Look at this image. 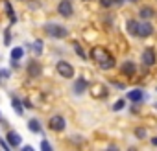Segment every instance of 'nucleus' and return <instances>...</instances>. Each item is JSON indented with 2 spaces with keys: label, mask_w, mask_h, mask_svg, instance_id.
I'll return each instance as SVG.
<instances>
[{
  "label": "nucleus",
  "mask_w": 157,
  "mask_h": 151,
  "mask_svg": "<svg viewBox=\"0 0 157 151\" xmlns=\"http://www.w3.org/2000/svg\"><path fill=\"white\" fill-rule=\"evenodd\" d=\"M91 57L98 63V66H100L102 70H109V68L115 66V59H113V55H111L105 48H93Z\"/></svg>",
  "instance_id": "nucleus-1"
},
{
  "label": "nucleus",
  "mask_w": 157,
  "mask_h": 151,
  "mask_svg": "<svg viewBox=\"0 0 157 151\" xmlns=\"http://www.w3.org/2000/svg\"><path fill=\"white\" fill-rule=\"evenodd\" d=\"M44 33H48V35L54 37V39H65V37L68 35V30H67L65 26L48 22V24H44Z\"/></svg>",
  "instance_id": "nucleus-2"
},
{
  "label": "nucleus",
  "mask_w": 157,
  "mask_h": 151,
  "mask_svg": "<svg viewBox=\"0 0 157 151\" xmlns=\"http://www.w3.org/2000/svg\"><path fill=\"white\" fill-rule=\"evenodd\" d=\"M56 68H57V72H59L61 78H65V79L74 78V66H72L70 63H67V61H59Z\"/></svg>",
  "instance_id": "nucleus-3"
},
{
  "label": "nucleus",
  "mask_w": 157,
  "mask_h": 151,
  "mask_svg": "<svg viewBox=\"0 0 157 151\" xmlns=\"http://www.w3.org/2000/svg\"><path fill=\"white\" fill-rule=\"evenodd\" d=\"M48 125H50V129L52 131H63L65 129V118L63 116H59V114H56V116H52L50 118V122H48Z\"/></svg>",
  "instance_id": "nucleus-4"
},
{
  "label": "nucleus",
  "mask_w": 157,
  "mask_h": 151,
  "mask_svg": "<svg viewBox=\"0 0 157 151\" xmlns=\"http://www.w3.org/2000/svg\"><path fill=\"white\" fill-rule=\"evenodd\" d=\"M87 89H89V81H87V79H83V78H78V79L74 81V87H72L74 94H78V96H82Z\"/></svg>",
  "instance_id": "nucleus-5"
},
{
  "label": "nucleus",
  "mask_w": 157,
  "mask_h": 151,
  "mask_svg": "<svg viewBox=\"0 0 157 151\" xmlns=\"http://www.w3.org/2000/svg\"><path fill=\"white\" fill-rule=\"evenodd\" d=\"M153 33V26L144 20V22H139V30H137V37H150Z\"/></svg>",
  "instance_id": "nucleus-6"
},
{
  "label": "nucleus",
  "mask_w": 157,
  "mask_h": 151,
  "mask_svg": "<svg viewBox=\"0 0 157 151\" xmlns=\"http://www.w3.org/2000/svg\"><path fill=\"white\" fill-rule=\"evenodd\" d=\"M57 11L61 17H70L72 15V4H70V0H61V2L57 4Z\"/></svg>",
  "instance_id": "nucleus-7"
},
{
  "label": "nucleus",
  "mask_w": 157,
  "mask_h": 151,
  "mask_svg": "<svg viewBox=\"0 0 157 151\" xmlns=\"http://www.w3.org/2000/svg\"><path fill=\"white\" fill-rule=\"evenodd\" d=\"M142 63H144L146 66L155 64V52H153L151 48H146V50L142 52Z\"/></svg>",
  "instance_id": "nucleus-8"
},
{
  "label": "nucleus",
  "mask_w": 157,
  "mask_h": 151,
  "mask_svg": "<svg viewBox=\"0 0 157 151\" xmlns=\"http://www.w3.org/2000/svg\"><path fill=\"white\" fill-rule=\"evenodd\" d=\"M41 72H43L41 64L37 61H30V64H28V76H30V78H39Z\"/></svg>",
  "instance_id": "nucleus-9"
},
{
  "label": "nucleus",
  "mask_w": 157,
  "mask_h": 151,
  "mask_svg": "<svg viewBox=\"0 0 157 151\" xmlns=\"http://www.w3.org/2000/svg\"><path fill=\"white\" fill-rule=\"evenodd\" d=\"M120 72H122L124 76H133V74L137 72V66H135L133 61H124L122 66H120Z\"/></svg>",
  "instance_id": "nucleus-10"
},
{
  "label": "nucleus",
  "mask_w": 157,
  "mask_h": 151,
  "mask_svg": "<svg viewBox=\"0 0 157 151\" xmlns=\"http://www.w3.org/2000/svg\"><path fill=\"white\" fill-rule=\"evenodd\" d=\"M8 144H10L11 147H19V145L22 144V138H21V134H19V133H15V131L8 133Z\"/></svg>",
  "instance_id": "nucleus-11"
},
{
  "label": "nucleus",
  "mask_w": 157,
  "mask_h": 151,
  "mask_svg": "<svg viewBox=\"0 0 157 151\" xmlns=\"http://www.w3.org/2000/svg\"><path fill=\"white\" fill-rule=\"evenodd\" d=\"M128 100H129V101H133V103H137V101L144 100V92H142L140 89H133V90H129V92H128Z\"/></svg>",
  "instance_id": "nucleus-12"
},
{
  "label": "nucleus",
  "mask_w": 157,
  "mask_h": 151,
  "mask_svg": "<svg viewBox=\"0 0 157 151\" xmlns=\"http://www.w3.org/2000/svg\"><path fill=\"white\" fill-rule=\"evenodd\" d=\"M11 107H13V111H15L19 116L24 112V105H22V101H21L19 98H13V100H11Z\"/></svg>",
  "instance_id": "nucleus-13"
},
{
  "label": "nucleus",
  "mask_w": 157,
  "mask_h": 151,
  "mask_svg": "<svg viewBox=\"0 0 157 151\" xmlns=\"http://www.w3.org/2000/svg\"><path fill=\"white\" fill-rule=\"evenodd\" d=\"M4 6H6V11H8V17H10V20H11V22H17V15H15V11H13L11 4H10L8 0H6V2H4Z\"/></svg>",
  "instance_id": "nucleus-14"
},
{
  "label": "nucleus",
  "mask_w": 157,
  "mask_h": 151,
  "mask_svg": "<svg viewBox=\"0 0 157 151\" xmlns=\"http://www.w3.org/2000/svg\"><path fill=\"white\" fill-rule=\"evenodd\" d=\"M28 129H30L32 133H41V123H39V120H30V122H28Z\"/></svg>",
  "instance_id": "nucleus-15"
},
{
  "label": "nucleus",
  "mask_w": 157,
  "mask_h": 151,
  "mask_svg": "<svg viewBox=\"0 0 157 151\" xmlns=\"http://www.w3.org/2000/svg\"><path fill=\"white\" fill-rule=\"evenodd\" d=\"M137 30H139V22L137 20H128V31L137 37Z\"/></svg>",
  "instance_id": "nucleus-16"
},
{
  "label": "nucleus",
  "mask_w": 157,
  "mask_h": 151,
  "mask_svg": "<svg viewBox=\"0 0 157 151\" xmlns=\"http://www.w3.org/2000/svg\"><path fill=\"white\" fill-rule=\"evenodd\" d=\"M153 17V9L151 8H142L140 9V19H151Z\"/></svg>",
  "instance_id": "nucleus-17"
},
{
  "label": "nucleus",
  "mask_w": 157,
  "mask_h": 151,
  "mask_svg": "<svg viewBox=\"0 0 157 151\" xmlns=\"http://www.w3.org/2000/svg\"><path fill=\"white\" fill-rule=\"evenodd\" d=\"M22 55H24V50H22V48H13V50H11V59L19 61Z\"/></svg>",
  "instance_id": "nucleus-18"
},
{
  "label": "nucleus",
  "mask_w": 157,
  "mask_h": 151,
  "mask_svg": "<svg viewBox=\"0 0 157 151\" xmlns=\"http://www.w3.org/2000/svg\"><path fill=\"white\" fill-rule=\"evenodd\" d=\"M33 53L35 55H41L43 53V41H35L33 42Z\"/></svg>",
  "instance_id": "nucleus-19"
},
{
  "label": "nucleus",
  "mask_w": 157,
  "mask_h": 151,
  "mask_svg": "<svg viewBox=\"0 0 157 151\" xmlns=\"http://www.w3.org/2000/svg\"><path fill=\"white\" fill-rule=\"evenodd\" d=\"M74 48H76V52H78V55H80V57H83V59L87 57V53H85V52L82 50V46H80V42H74Z\"/></svg>",
  "instance_id": "nucleus-20"
},
{
  "label": "nucleus",
  "mask_w": 157,
  "mask_h": 151,
  "mask_svg": "<svg viewBox=\"0 0 157 151\" xmlns=\"http://www.w3.org/2000/svg\"><path fill=\"white\" fill-rule=\"evenodd\" d=\"M124 105H126V101H124V100H118V101H115L113 111H122V109H124Z\"/></svg>",
  "instance_id": "nucleus-21"
},
{
  "label": "nucleus",
  "mask_w": 157,
  "mask_h": 151,
  "mask_svg": "<svg viewBox=\"0 0 157 151\" xmlns=\"http://www.w3.org/2000/svg\"><path fill=\"white\" fill-rule=\"evenodd\" d=\"M100 4H102V8H111V6H115V0H100Z\"/></svg>",
  "instance_id": "nucleus-22"
},
{
  "label": "nucleus",
  "mask_w": 157,
  "mask_h": 151,
  "mask_svg": "<svg viewBox=\"0 0 157 151\" xmlns=\"http://www.w3.org/2000/svg\"><path fill=\"white\" fill-rule=\"evenodd\" d=\"M41 149H43V151H52V145H50V142L43 140V142H41Z\"/></svg>",
  "instance_id": "nucleus-23"
},
{
  "label": "nucleus",
  "mask_w": 157,
  "mask_h": 151,
  "mask_svg": "<svg viewBox=\"0 0 157 151\" xmlns=\"http://www.w3.org/2000/svg\"><path fill=\"white\" fill-rule=\"evenodd\" d=\"M135 134H137V138H144V136H146V129H142V127H139V129L135 131Z\"/></svg>",
  "instance_id": "nucleus-24"
},
{
  "label": "nucleus",
  "mask_w": 157,
  "mask_h": 151,
  "mask_svg": "<svg viewBox=\"0 0 157 151\" xmlns=\"http://www.w3.org/2000/svg\"><path fill=\"white\" fill-rule=\"evenodd\" d=\"M4 33H6V35H4V42H6V44H10V42H11V31H10V30H6Z\"/></svg>",
  "instance_id": "nucleus-25"
},
{
  "label": "nucleus",
  "mask_w": 157,
  "mask_h": 151,
  "mask_svg": "<svg viewBox=\"0 0 157 151\" xmlns=\"http://www.w3.org/2000/svg\"><path fill=\"white\" fill-rule=\"evenodd\" d=\"M0 145H2V147H4V149H11V145H10V144H8V142H0Z\"/></svg>",
  "instance_id": "nucleus-26"
},
{
  "label": "nucleus",
  "mask_w": 157,
  "mask_h": 151,
  "mask_svg": "<svg viewBox=\"0 0 157 151\" xmlns=\"http://www.w3.org/2000/svg\"><path fill=\"white\" fill-rule=\"evenodd\" d=\"M124 2H126V0H115V4H118V6H122Z\"/></svg>",
  "instance_id": "nucleus-27"
},
{
  "label": "nucleus",
  "mask_w": 157,
  "mask_h": 151,
  "mask_svg": "<svg viewBox=\"0 0 157 151\" xmlns=\"http://www.w3.org/2000/svg\"><path fill=\"white\" fill-rule=\"evenodd\" d=\"M151 144H153V145H157V136H155V138H151Z\"/></svg>",
  "instance_id": "nucleus-28"
},
{
  "label": "nucleus",
  "mask_w": 157,
  "mask_h": 151,
  "mask_svg": "<svg viewBox=\"0 0 157 151\" xmlns=\"http://www.w3.org/2000/svg\"><path fill=\"white\" fill-rule=\"evenodd\" d=\"M131 2H137V0H131Z\"/></svg>",
  "instance_id": "nucleus-29"
},
{
  "label": "nucleus",
  "mask_w": 157,
  "mask_h": 151,
  "mask_svg": "<svg viewBox=\"0 0 157 151\" xmlns=\"http://www.w3.org/2000/svg\"><path fill=\"white\" fill-rule=\"evenodd\" d=\"M83 2H89V0H83Z\"/></svg>",
  "instance_id": "nucleus-30"
},
{
  "label": "nucleus",
  "mask_w": 157,
  "mask_h": 151,
  "mask_svg": "<svg viewBox=\"0 0 157 151\" xmlns=\"http://www.w3.org/2000/svg\"><path fill=\"white\" fill-rule=\"evenodd\" d=\"M155 107H157V105H155Z\"/></svg>",
  "instance_id": "nucleus-31"
}]
</instances>
